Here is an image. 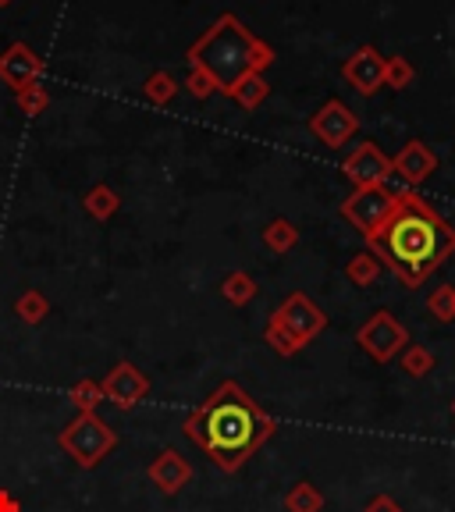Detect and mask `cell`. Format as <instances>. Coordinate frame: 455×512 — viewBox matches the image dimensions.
Returning <instances> with one entry per match:
<instances>
[{"label": "cell", "instance_id": "1", "mask_svg": "<svg viewBox=\"0 0 455 512\" xmlns=\"http://www.w3.org/2000/svg\"><path fill=\"white\" fill-rule=\"evenodd\" d=\"M278 431L274 416L267 413L239 381L217 384L214 392L185 416L182 434L224 473H235L271 441Z\"/></svg>", "mask_w": 455, "mask_h": 512}, {"label": "cell", "instance_id": "2", "mask_svg": "<svg viewBox=\"0 0 455 512\" xmlns=\"http://www.w3.org/2000/svg\"><path fill=\"white\" fill-rule=\"evenodd\" d=\"M367 242L402 285L420 288L455 253V228L416 192H402L395 214Z\"/></svg>", "mask_w": 455, "mask_h": 512}, {"label": "cell", "instance_id": "3", "mask_svg": "<svg viewBox=\"0 0 455 512\" xmlns=\"http://www.w3.org/2000/svg\"><path fill=\"white\" fill-rule=\"evenodd\" d=\"M324 328H328V313L320 310L310 296L292 292V296H288L285 303L271 313V320H267L264 342L271 345L278 356H285L288 360V356L303 352Z\"/></svg>", "mask_w": 455, "mask_h": 512}, {"label": "cell", "instance_id": "4", "mask_svg": "<svg viewBox=\"0 0 455 512\" xmlns=\"http://www.w3.org/2000/svg\"><path fill=\"white\" fill-rule=\"evenodd\" d=\"M57 441L82 470H96L118 448V434L100 420V413H75V420L57 434Z\"/></svg>", "mask_w": 455, "mask_h": 512}, {"label": "cell", "instance_id": "5", "mask_svg": "<svg viewBox=\"0 0 455 512\" xmlns=\"http://www.w3.org/2000/svg\"><path fill=\"white\" fill-rule=\"evenodd\" d=\"M399 196H402V192L384 189V185L356 189L349 200L342 203V217L352 224V228H360L363 239H370V235H374L377 228H381V224L395 214V207H399Z\"/></svg>", "mask_w": 455, "mask_h": 512}, {"label": "cell", "instance_id": "6", "mask_svg": "<svg viewBox=\"0 0 455 512\" xmlns=\"http://www.w3.org/2000/svg\"><path fill=\"white\" fill-rule=\"evenodd\" d=\"M356 342H360V349L367 352L370 360L392 363L395 356H402V349L409 345V331L402 328L388 310H377L374 317L356 331Z\"/></svg>", "mask_w": 455, "mask_h": 512}, {"label": "cell", "instance_id": "7", "mask_svg": "<svg viewBox=\"0 0 455 512\" xmlns=\"http://www.w3.org/2000/svg\"><path fill=\"white\" fill-rule=\"evenodd\" d=\"M100 388H104V402H111L114 409H136L150 395V377L136 363L121 360L100 377Z\"/></svg>", "mask_w": 455, "mask_h": 512}, {"label": "cell", "instance_id": "8", "mask_svg": "<svg viewBox=\"0 0 455 512\" xmlns=\"http://www.w3.org/2000/svg\"><path fill=\"white\" fill-rule=\"evenodd\" d=\"M310 128L324 146H342L360 132V118H356L342 100H328V104L313 114Z\"/></svg>", "mask_w": 455, "mask_h": 512}, {"label": "cell", "instance_id": "9", "mask_svg": "<svg viewBox=\"0 0 455 512\" xmlns=\"http://www.w3.org/2000/svg\"><path fill=\"white\" fill-rule=\"evenodd\" d=\"M342 171L356 189H370V185H384V178L392 175V157H384L374 143H363L345 157Z\"/></svg>", "mask_w": 455, "mask_h": 512}, {"label": "cell", "instance_id": "10", "mask_svg": "<svg viewBox=\"0 0 455 512\" xmlns=\"http://www.w3.org/2000/svg\"><path fill=\"white\" fill-rule=\"evenodd\" d=\"M438 171V157H434V150L424 143V139H413V143H406L399 153L392 157V175H399L406 185H424L427 178Z\"/></svg>", "mask_w": 455, "mask_h": 512}, {"label": "cell", "instance_id": "11", "mask_svg": "<svg viewBox=\"0 0 455 512\" xmlns=\"http://www.w3.org/2000/svg\"><path fill=\"white\" fill-rule=\"evenodd\" d=\"M146 477H150V484L160 491V495H178V491L192 480V466L182 452L164 448V452H157V459L146 466Z\"/></svg>", "mask_w": 455, "mask_h": 512}, {"label": "cell", "instance_id": "12", "mask_svg": "<svg viewBox=\"0 0 455 512\" xmlns=\"http://www.w3.org/2000/svg\"><path fill=\"white\" fill-rule=\"evenodd\" d=\"M342 75L360 89L363 96H374L384 86V57L374 47H360L356 54L345 61Z\"/></svg>", "mask_w": 455, "mask_h": 512}, {"label": "cell", "instance_id": "13", "mask_svg": "<svg viewBox=\"0 0 455 512\" xmlns=\"http://www.w3.org/2000/svg\"><path fill=\"white\" fill-rule=\"evenodd\" d=\"M285 509L288 512H324V495H320V488H313L310 480H299L285 495Z\"/></svg>", "mask_w": 455, "mask_h": 512}, {"label": "cell", "instance_id": "14", "mask_svg": "<svg viewBox=\"0 0 455 512\" xmlns=\"http://www.w3.org/2000/svg\"><path fill=\"white\" fill-rule=\"evenodd\" d=\"M68 399H72V406L79 409V413H96V406L104 402V388H100V381H93V377H82V381H75L72 388H68Z\"/></svg>", "mask_w": 455, "mask_h": 512}, {"label": "cell", "instance_id": "15", "mask_svg": "<svg viewBox=\"0 0 455 512\" xmlns=\"http://www.w3.org/2000/svg\"><path fill=\"white\" fill-rule=\"evenodd\" d=\"M221 296L235 306H246V303H253V296H256V281L249 278L246 271H235L221 281Z\"/></svg>", "mask_w": 455, "mask_h": 512}, {"label": "cell", "instance_id": "16", "mask_svg": "<svg viewBox=\"0 0 455 512\" xmlns=\"http://www.w3.org/2000/svg\"><path fill=\"white\" fill-rule=\"evenodd\" d=\"M377 274H381V260H377L374 253L352 256L349 267H345V278H349L352 285H360V288H370V285H374Z\"/></svg>", "mask_w": 455, "mask_h": 512}, {"label": "cell", "instance_id": "17", "mask_svg": "<svg viewBox=\"0 0 455 512\" xmlns=\"http://www.w3.org/2000/svg\"><path fill=\"white\" fill-rule=\"evenodd\" d=\"M399 363H402V370H406L409 377H427L434 370V352L427 349V345H406L402 349V356H399Z\"/></svg>", "mask_w": 455, "mask_h": 512}, {"label": "cell", "instance_id": "18", "mask_svg": "<svg viewBox=\"0 0 455 512\" xmlns=\"http://www.w3.org/2000/svg\"><path fill=\"white\" fill-rule=\"evenodd\" d=\"M427 313H431L434 320H441V324H452L455 320V288L452 285H438L427 296Z\"/></svg>", "mask_w": 455, "mask_h": 512}, {"label": "cell", "instance_id": "19", "mask_svg": "<svg viewBox=\"0 0 455 512\" xmlns=\"http://www.w3.org/2000/svg\"><path fill=\"white\" fill-rule=\"evenodd\" d=\"M82 207L89 210V214L96 217V221H107V217L118 210V192L107 189V185H96L93 192H89L86 200H82Z\"/></svg>", "mask_w": 455, "mask_h": 512}, {"label": "cell", "instance_id": "20", "mask_svg": "<svg viewBox=\"0 0 455 512\" xmlns=\"http://www.w3.org/2000/svg\"><path fill=\"white\" fill-rule=\"evenodd\" d=\"M264 242L274 249V253H288V249L299 242V228L292 221H271L264 232Z\"/></svg>", "mask_w": 455, "mask_h": 512}, {"label": "cell", "instance_id": "21", "mask_svg": "<svg viewBox=\"0 0 455 512\" xmlns=\"http://www.w3.org/2000/svg\"><path fill=\"white\" fill-rule=\"evenodd\" d=\"M15 313L25 320V324H43V317L50 313V303L43 292H25V296L15 303Z\"/></svg>", "mask_w": 455, "mask_h": 512}, {"label": "cell", "instance_id": "22", "mask_svg": "<svg viewBox=\"0 0 455 512\" xmlns=\"http://www.w3.org/2000/svg\"><path fill=\"white\" fill-rule=\"evenodd\" d=\"M413 79H416V72L406 57H388V61H384V86L406 89V86H413Z\"/></svg>", "mask_w": 455, "mask_h": 512}, {"label": "cell", "instance_id": "23", "mask_svg": "<svg viewBox=\"0 0 455 512\" xmlns=\"http://www.w3.org/2000/svg\"><path fill=\"white\" fill-rule=\"evenodd\" d=\"M363 512H402V505L395 502L392 495H374L367 505H363Z\"/></svg>", "mask_w": 455, "mask_h": 512}, {"label": "cell", "instance_id": "24", "mask_svg": "<svg viewBox=\"0 0 455 512\" xmlns=\"http://www.w3.org/2000/svg\"><path fill=\"white\" fill-rule=\"evenodd\" d=\"M0 512H22V505H18V498L11 491H0Z\"/></svg>", "mask_w": 455, "mask_h": 512}, {"label": "cell", "instance_id": "25", "mask_svg": "<svg viewBox=\"0 0 455 512\" xmlns=\"http://www.w3.org/2000/svg\"><path fill=\"white\" fill-rule=\"evenodd\" d=\"M452 416H455V399H452Z\"/></svg>", "mask_w": 455, "mask_h": 512}]
</instances>
